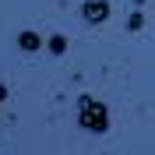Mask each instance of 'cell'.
Masks as SVG:
<instances>
[{"mask_svg":"<svg viewBox=\"0 0 155 155\" xmlns=\"http://www.w3.org/2000/svg\"><path fill=\"white\" fill-rule=\"evenodd\" d=\"M4 99H7V85H0V102H4Z\"/></svg>","mask_w":155,"mask_h":155,"instance_id":"cell-6","label":"cell"},{"mask_svg":"<svg viewBox=\"0 0 155 155\" xmlns=\"http://www.w3.org/2000/svg\"><path fill=\"white\" fill-rule=\"evenodd\" d=\"M64 49H67V39H64V35L49 39V53H53V57H64Z\"/></svg>","mask_w":155,"mask_h":155,"instance_id":"cell-4","label":"cell"},{"mask_svg":"<svg viewBox=\"0 0 155 155\" xmlns=\"http://www.w3.org/2000/svg\"><path fill=\"white\" fill-rule=\"evenodd\" d=\"M127 25H130V32H141V28H145V18H141V14H130Z\"/></svg>","mask_w":155,"mask_h":155,"instance_id":"cell-5","label":"cell"},{"mask_svg":"<svg viewBox=\"0 0 155 155\" xmlns=\"http://www.w3.org/2000/svg\"><path fill=\"white\" fill-rule=\"evenodd\" d=\"M81 18H85L88 25H102V21L109 18V4H106V0H85Z\"/></svg>","mask_w":155,"mask_h":155,"instance_id":"cell-2","label":"cell"},{"mask_svg":"<svg viewBox=\"0 0 155 155\" xmlns=\"http://www.w3.org/2000/svg\"><path fill=\"white\" fill-rule=\"evenodd\" d=\"M78 120H81V127L85 130H92V134H106L109 130V113H106V106L99 102V99H92V95H81L78 99Z\"/></svg>","mask_w":155,"mask_h":155,"instance_id":"cell-1","label":"cell"},{"mask_svg":"<svg viewBox=\"0 0 155 155\" xmlns=\"http://www.w3.org/2000/svg\"><path fill=\"white\" fill-rule=\"evenodd\" d=\"M18 46L25 49V53H35V49L42 46V39H39V32H21V35H18Z\"/></svg>","mask_w":155,"mask_h":155,"instance_id":"cell-3","label":"cell"}]
</instances>
